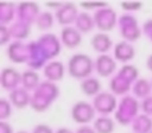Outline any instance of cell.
<instances>
[{
  "label": "cell",
  "mask_w": 152,
  "mask_h": 133,
  "mask_svg": "<svg viewBox=\"0 0 152 133\" xmlns=\"http://www.w3.org/2000/svg\"><path fill=\"white\" fill-rule=\"evenodd\" d=\"M118 75L121 76L124 80H127L128 83H131L134 85V83L139 78V69L132 64H123L118 70Z\"/></svg>",
  "instance_id": "f546056e"
},
{
  "label": "cell",
  "mask_w": 152,
  "mask_h": 133,
  "mask_svg": "<svg viewBox=\"0 0 152 133\" xmlns=\"http://www.w3.org/2000/svg\"><path fill=\"white\" fill-rule=\"evenodd\" d=\"M116 68H118V61L110 53L97 55V57L95 59V72L100 77H110V76H112L115 73Z\"/></svg>",
  "instance_id": "4fadbf2b"
},
{
  "label": "cell",
  "mask_w": 152,
  "mask_h": 133,
  "mask_svg": "<svg viewBox=\"0 0 152 133\" xmlns=\"http://www.w3.org/2000/svg\"><path fill=\"white\" fill-rule=\"evenodd\" d=\"M67 68L64 64L59 60H51L43 69V75H44L45 80L52 81V83H58V81L63 80L64 73H66Z\"/></svg>",
  "instance_id": "d6986e66"
},
{
  "label": "cell",
  "mask_w": 152,
  "mask_h": 133,
  "mask_svg": "<svg viewBox=\"0 0 152 133\" xmlns=\"http://www.w3.org/2000/svg\"><path fill=\"white\" fill-rule=\"evenodd\" d=\"M0 133H16L13 132V128L8 121H1L0 123Z\"/></svg>",
  "instance_id": "74e56055"
},
{
  "label": "cell",
  "mask_w": 152,
  "mask_h": 133,
  "mask_svg": "<svg viewBox=\"0 0 152 133\" xmlns=\"http://www.w3.org/2000/svg\"><path fill=\"white\" fill-rule=\"evenodd\" d=\"M116 121L111 116H97L94 121V129L96 133H113L116 129Z\"/></svg>",
  "instance_id": "484cf974"
},
{
  "label": "cell",
  "mask_w": 152,
  "mask_h": 133,
  "mask_svg": "<svg viewBox=\"0 0 152 133\" xmlns=\"http://www.w3.org/2000/svg\"><path fill=\"white\" fill-rule=\"evenodd\" d=\"M40 13V5L35 1H24L16 5V20H20L29 25L36 23Z\"/></svg>",
  "instance_id": "30bf717a"
},
{
  "label": "cell",
  "mask_w": 152,
  "mask_h": 133,
  "mask_svg": "<svg viewBox=\"0 0 152 133\" xmlns=\"http://www.w3.org/2000/svg\"><path fill=\"white\" fill-rule=\"evenodd\" d=\"M16 5L15 3L1 1L0 3V25H11L16 20Z\"/></svg>",
  "instance_id": "603a6c76"
},
{
  "label": "cell",
  "mask_w": 152,
  "mask_h": 133,
  "mask_svg": "<svg viewBox=\"0 0 152 133\" xmlns=\"http://www.w3.org/2000/svg\"><path fill=\"white\" fill-rule=\"evenodd\" d=\"M79 8L75 3H63L59 9L55 11V19L60 25L63 27H69L75 24L76 19L79 16Z\"/></svg>",
  "instance_id": "8fae6325"
},
{
  "label": "cell",
  "mask_w": 152,
  "mask_h": 133,
  "mask_svg": "<svg viewBox=\"0 0 152 133\" xmlns=\"http://www.w3.org/2000/svg\"><path fill=\"white\" fill-rule=\"evenodd\" d=\"M118 29H119V35L123 37L124 41L128 43H135L136 40L140 39L143 31L142 27L137 23V19L134 16V13H121L119 16V21H118Z\"/></svg>",
  "instance_id": "277c9868"
},
{
  "label": "cell",
  "mask_w": 152,
  "mask_h": 133,
  "mask_svg": "<svg viewBox=\"0 0 152 133\" xmlns=\"http://www.w3.org/2000/svg\"><path fill=\"white\" fill-rule=\"evenodd\" d=\"M80 92L84 96H88L94 99L95 96H97L102 92V83L95 76L87 77L80 81Z\"/></svg>",
  "instance_id": "44dd1931"
},
{
  "label": "cell",
  "mask_w": 152,
  "mask_h": 133,
  "mask_svg": "<svg viewBox=\"0 0 152 133\" xmlns=\"http://www.w3.org/2000/svg\"><path fill=\"white\" fill-rule=\"evenodd\" d=\"M10 27V32L12 35V40H24L29 36L31 33V25L27 23H23L20 20H15Z\"/></svg>",
  "instance_id": "4316f807"
},
{
  "label": "cell",
  "mask_w": 152,
  "mask_h": 133,
  "mask_svg": "<svg viewBox=\"0 0 152 133\" xmlns=\"http://www.w3.org/2000/svg\"><path fill=\"white\" fill-rule=\"evenodd\" d=\"M71 118L79 125H88L89 123L95 121L96 110L92 102H88L86 100L76 101L71 108Z\"/></svg>",
  "instance_id": "8992f818"
},
{
  "label": "cell",
  "mask_w": 152,
  "mask_h": 133,
  "mask_svg": "<svg viewBox=\"0 0 152 133\" xmlns=\"http://www.w3.org/2000/svg\"><path fill=\"white\" fill-rule=\"evenodd\" d=\"M16 133H29L28 131H24V129H21V131H18Z\"/></svg>",
  "instance_id": "7bdbcfd3"
},
{
  "label": "cell",
  "mask_w": 152,
  "mask_h": 133,
  "mask_svg": "<svg viewBox=\"0 0 152 133\" xmlns=\"http://www.w3.org/2000/svg\"><path fill=\"white\" fill-rule=\"evenodd\" d=\"M12 108L13 105L8 100V97H1L0 99V118L1 121H7L12 115Z\"/></svg>",
  "instance_id": "4dcf8cb0"
},
{
  "label": "cell",
  "mask_w": 152,
  "mask_h": 133,
  "mask_svg": "<svg viewBox=\"0 0 152 133\" xmlns=\"http://www.w3.org/2000/svg\"><path fill=\"white\" fill-rule=\"evenodd\" d=\"M12 35L10 32V27L7 25H0V44L1 45H10L12 43Z\"/></svg>",
  "instance_id": "d6a6232c"
},
{
  "label": "cell",
  "mask_w": 152,
  "mask_h": 133,
  "mask_svg": "<svg viewBox=\"0 0 152 133\" xmlns=\"http://www.w3.org/2000/svg\"><path fill=\"white\" fill-rule=\"evenodd\" d=\"M55 13L50 12V11H42V13L39 15L35 25L37 27V29L44 33H47V31H50L53 27V23H55Z\"/></svg>",
  "instance_id": "f1b7e54d"
},
{
  "label": "cell",
  "mask_w": 152,
  "mask_h": 133,
  "mask_svg": "<svg viewBox=\"0 0 152 133\" xmlns=\"http://www.w3.org/2000/svg\"><path fill=\"white\" fill-rule=\"evenodd\" d=\"M118 104V97L110 91H102L97 96L94 97V101H92L95 110L100 116H110L111 113H115Z\"/></svg>",
  "instance_id": "ba28073f"
},
{
  "label": "cell",
  "mask_w": 152,
  "mask_h": 133,
  "mask_svg": "<svg viewBox=\"0 0 152 133\" xmlns=\"http://www.w3.org/2000/svg\"><path fill=\"white\" fill-rule=\"evenodd\" d=\"M74 25L76 27V29H77L81 35H87L96 28L94 15H91V13L87 12V11H81V12L79 13Z\"/></svg>",
  "instance_id": "ffe728a7"
},
{
  "label": "cell",
  "mask_w": 152,
  "mask_h": 133,
  "mask_svg": "<svg viewBox=\"0 0 152 133\" xmlns=\"http://www.w3.org/2000/svg\"><path fill=\"white\" fill-rule=\"evenodd\" d=\"M135 56H136V48L132 43L121 40V41L116 43L113 47V57L119 63L128 64L129 61L134 60Z\"/></svg>",
  "instance_id": "5bb4252c"
},
{
  "label": "cell",
  "mask_w": 152,
  "mask_h": 133,
  "mask_svg": "<svg viewBox=\"0 0 152 133\" xmlns=\"http://www.w3.org/2000/svg\"><path fill=\"white\" fill-rule=\"evenodd\" d=\"M0 84L4 91H15L21 86V73L15 67H4L0 73Z\"/></svg>",
  "instance_id": "7c38bea8"
},
{
  "label": "cell",
  "mask_w": 152,
  "mask_h": 133,
  "mask_svg": "<svg viewBox=\"0 0 152 133\" xmlns=\"http://www.w3.org/2000/svg\"><path fill=\"white\" fill-rule=\"evenodd\" d=\"M36 41L50 61L55 60L56 56L61 52V45L63 44H61L60 37H58L55 33H51V32L43 33V35H40V37Z\"/></svg>",
  "instance_id": "9c48e42d"
},
{
  "label": "cell",
  "mask_w": 152,
  "mask_h": 133,
  "mask_svg": "<svg viewBox=\"0 0 152 133\" xmlns=\"http://www.w3.org/2000/svg\"><path fill=\"white\" fill-rule=\"evenodd\" d=\"M7 57L15 64H28L31 57V41L26 43L21 40H13L7 47Z\"/></svg>",
  "instance_id": "52a82bcc"
},
{
  "label": "cell",
  "mask_w": 152,
  "mask_h": 133,
  "mask_svg": "<svg viewBox=\"0 0 152 133\" xmlns=\"http://www.w3.org/2000/svg\"><path fill=\"white\" fill-rule=\"evenodd\" d=\"M105 5H108L107 3H81L80 7L83 8V9H86L87 12H88L89 9L97 11L99 8H103V7H105Z\"/></svg>",
  "instance_id": "d590c367"
},
{
  "label": "cell",
  "mask_w": 152,
  "mask_h": 133,
  "mask_svg": "<svg viewBox=\"0 0 152 133\" xmlns=\"http://www.w3.org/2000/svg\"><path fill=\"white\" fill-rule=\"evenodd\" d=\"M142 31L152 41V19H148L147 21H144V24L142 25Z\"/></svg>",
  "instance_id": "8d00e7d4"
},
{
  "label": "cell",
  "mask_w": 152,
  "mask_h": 133,
  "mask_svg": "<svg viewBox=\"0 0 152 133\" xmlns=\"http://www.w3.org/2000/svg\"><path fill=\"white\" fill-rule=\"evenodd\" d=\"M132 89V84L128 83L127 80H124L121 76H119L118 73L113 75L110 80V92H112L115 96H126L128 94V92Z\"/></svg>",
  "instance_id": "7402d4cb"
},
{
  "label": "cell",
  "mask_w": 152,
  "mask_h": 133,
  "mask_svg": "<svg viewBox=\"0 0 152 133\" xmlns=\"http://www.w3.org/2000/svg\"><path fill=\"white\" fill-rule=\"evenodd\" d=\"M31 133H55V131L48 124H37V125H35L32 128Z\"/></svg>",
  "instance_id": "e575fe53"
},
{
  "label": "cell",
  "mask_w": 152,
  "mask_h": 133,
  "mask_svg": "<svg viewBox=\"0 0 152 133\" xmlns=\"http://www.w3.org/2000/svg\"><path fill=\"white\" fill-rule=\"evenodd\" d=\"M55 133H75L72 129L67 128V126H60V128H58L55 131Z\"/></svg>",
  "instance_id": "60d3db41"
},
{
  "label": "cell",
  "mask_w": 152,
  "mask_h": 133,
  "mask_svg": "<svg viewBox=\"0 0 152 133\" xmlns=\"http://www.w3.org/2000/svg\"><path fill=\"white\" fill-rule=\"evenodd\" d=\"M132 96H135L136 99H145V97L151 96L152 94V83L148 78L144 77H139L132 85Z\"/></svg>",
  "instance_id": "cb8c5ba5"
},
{
  "label": "cell",
  "mask_w": 152,
  "mask_h": 133,
  "mask_svg": "<svg viewBox=\"0 0 152 133\" xmlns=\"http://www.w3.org/2000/svg\"><path fill=\"white\" fill-rule=\"evenodd\" d=\"M75 133H96V131L91 125H80L75 131Z\"/></svg>",
  "instance_id": "f35d334b"
},
{
  "label": "cell",
  "mask_w": 152,
  "mask_h": 133,
  "mask_svg": "<svg viewBox=\"0 0 152 133\" xmlns=\"http://www.w3.org/2000/svg\"><path fill=\"white\" fill-rule=\"evenodd\" d=\"M95 70V60L87 53H74L68 59L67 63V72L71 77L76 80H84L91 77Z\"/></svg>",
  "instance_id": "7a4b0ae2"
},
{
  "label": "cell",
  "mask_w": 152,
  "mask_h": 133,
  "mask_svg": "<svg viewBox=\"0 0 152 133\" xmlns=\"http://www.w3.org/2000/svg\"><path fill=\"white\" fill-rule=\"evenodd\" d=\"M151 133H152V132H151Z\"/></svg>",
  "instance_id": "f6af8a7d"
},
{
  "label": "cell",
  "mask_w": 152,
  "mask_h": 133,
  "mask_svg": "<svg viewBox=\"0 0 152 133\" xmlns=\"http://www.w3.org/2000/svg\"><path fill=\"white\" fill-rule=\"evenodd\" d=\"M120 7L124 12L127 13H134L137 12L143 8V3L142 1H126V3H120Z\"/></svg>",
  "instance_id": "1f68e13d"
},
{
  "label": "cell",
  "mask_w": 152,
  "mask_h": 133,
  "mask_svg": "<svg viewBox=\"0 0 152 133\" xmlns=\"http://www.w3.org/2000/svg\"><path fill=\"white\" fill-rule=\"evenodd\" d=\"M145 67H147V69L150 70V72H152V53L147 57V60H145Z\"/></svg>",
  "instance_id": "b9f144b4"
},
{
  "label": "cell",
  "mask_w": 152,
  "mask_h": 133,
  "mask_svg": "<svg viewBox=\"0 0 152 133\" xmlns=\"http://www.w3.org/2000/svg\"><path fill=\"white\" fill-rule=\"evenodd\" d=\"M61 4H63V3H45V7L56 11V9H59V8L61 7Z\"/></svg>",
  "instance_id": "ab89813d"
},
{
  "label": "cell",
  "mask_w": 152,
  "mask_h": 133,
  "mask_svg": "<svg viewBox=\"0 0 152 133\" xmlns=\"http://www.w3.org/2000/svg\"><path fill=\"white\" fill-rule=\"evenodd\" d=\"M132 133H151L152 132V117L144 113H140L134 123L131 124Z\"/></svg>",
  "instance_id": "83f0119b"
},
{
  "label": "cell",
  "mask_w": 152,
  "mask_h": 133,
  "mask_svg": "<svg viewBox=\"0 0 152 133\" xmlns=\"http://www.w3.org/2000/svg\"><path fill=\"white\" fill-rule=\"evenodd\" d=\"M140 110H142V113L152 117V94L140 101Z\"/></svg>",
  "instance_id": "836d02e7"
},
{
  "label": "cell",
  "mask_w": 152,
  "mask_h": 133,
  "mask_svg": "<svg viewBox=\"0 0 152 133\" xmlns=\"http://www.w3.org/2000/svg\"><path fill=\"white\" fill-rule=\"evenodd\" d=\"M151 83H152V80H151Z\"/></svg>",
  "instance_id": "ee69618b"
},
{
  "label": "cell",
  "mask_w": 152,
  "mask_h": 133,
  "mask_svg": "<svg viewBox=\"0 0 152 133\" xmlns=\"http://www.w3.org/2000/svg\"><path fill=\"white\" fill-rule=\"evenodd\" d=\"M81 39L83 35L76 29L75 25H69V27H63L60 32V40L61 44L68 49H74L77 48L81 44Z\"/></svg>",
  "instance_id": "9a60e30c"
},
{
  "label": "cell",
  "mask_w": 152,
  "mask_h": 133,
  "mask_svg": "<svg viewBox=\"0 0 152 133\" xmlns=\"http://www.w3.org/2000/svg\"><path fill=\"white\" fill-rule=\"evenodd\" d=\"M94 19L99 32H104V33L115 29L119 21V16L116 11L111 8L110 5H105L103 8H99L97 11H94Z\"/></svg>",
  "instance_id": "5b68a950"
},
{
  "label": "cell",
  "mask_w": 152,
  "mask_h": 133,
  "mask_svg": "<svg viewBox=\"0 0 152 133\" xmlns=\"http://www.w3.org/2000/svg\"><path fill=\"white\" fill-rule=\"evenodd\" d=\"M139 110H140V102L137 101V99L135 96H126L120 97L119 100L118 108L115 110V121L119 125H131L134 123V120L139 116Z\"/></svg>",
  "instance_id": "3957f363"
},
{
  "label": "cell",
  "mask_w": 152,
  "mask_h": 133,
  "mask_svg": "<svg viewBox=\"0 0 152 133\" xmlns=\"http://www.w3.org/2000/svg\"><path fill=\"white\" fill-rule=\"evenodd\" d=\"M40 76L37 73V70H34V69H26L24 72H21V86L27 91L32 92L40 85Z\"/></svg>",
  "instance_id": "d4e9b609"
},
{
  "label": "cell",
  "mask_w": 152,
  "mask_h": 133,
  "mask_svg": "<svg viewBox=\"0 0 152 133\" xmlns=\"http://www.w3.org/2000/svg\"><path fill=\"white\" fill-rule=\"evenodd\" d=\"M59 94H60V89L56 83L48 80L42 81L40 85L32 92L31 107L29 108L39 113L45 112L59 99Z\"/></svg>",
  "instance_id": "6da1fadb"
},
{
  "label": "cell",
  "mask_w": 152,
  "mask_h": 133,
  "mask_svg": "<svg viewBox=\"0 0 152 133\" xmlns=\"http://www.w3.org/2000/svg\"><path fill=\"white\" fill-rule=\"evenodd\" d=\"M50 63L48 57L45 56V53L43 52V49L40 48V45L37 44V41H31V57L28 61V68L34 70L44 69V67Z\"/></svg>",
  "instance_id": "2e32d148"
},
{
  "label": "cell",
  "mask_w": 152,
  "mask_h": 133,
  "mask_svg": "<svg viewBox=\"0 0 152 133\" xmlns=\"http://www.w3.org/2000/svg\"><path fill=\"white\" fill-rule=\"evenodd\" d=\"M91 47L99 55H104V53H108L113 48V41L108 33L96 32L91 37Z\"/></svg>",
  "instance_id": "ac0fdd59"
},
{
  "label": "cell",
  "mask_w": 152,
  "mask_h": 133,
  "mask_svg": "<svg viewBox=\"0 0 152 133\" xmlns=\"http://www.w3.org/2000/svg\"><path fill=\"white\" fill-rule=\"evenodd\" d=\"M31 99L32 93L27 89H24L23 86H19L15 91L8 93V100L16 109H26L27 107H31Z\"/></svg>",
  "instance_id": "e0dca14e"
}]
</instances>
